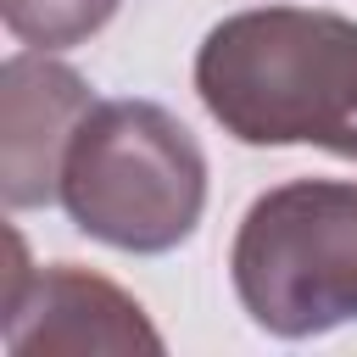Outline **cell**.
<instances>
[{
  "label": "cell",
  "instance_id": "8992f818",
  "mask_svg": "<svg viewBox=\"0 0 357 357\" xmlns=\"http://www.w3.org/2000/svg\"><path fill=\"white\" fill-rule=\"evenodd\" d=\"M117 6L123 0H0V17L22 45L67 50V45H84L89 33H100Z\"/></svg>",
  "mask_w": 357,
  "mask_h": 357
},
{
  "label": "cell",
  "instance_id": "3957f363",
  "mask_svg": "<svg viewBox=\"0 0 357 357\" xmlns=\"http://www.w3.org/2000/svg\"><path fill=\"white\" fill-rule=\"evenodd\" d=\"M245 318L279 340L357 324V184L290 178L262 190L229 245Z\"/></svg>",
  "mask_w": 357,
  "mask_h": 357
},
{
  "label": "cell",
  "instance_id": "277c9868",
  "mask_svg": "<svg viewBox=\"0 0 357 357\" xmlns=\"http://www.w3.org/2000/svg\"><path fill=\"white\" fill-rule=\"evenodd\" d=\"M17 262H11V284H6V351L28 357V351H100V357H128L162 351L156 324L145 318V307L117 290L112 279L78 268V262H50V268H28L22 240Z\"/></svg>",
  "mask_w": 357,
  "mask_h": 357
},
{
  "label": "cell",
  "instance_id": "5b68a950",
  "mask_svg": "<svg viewBox=\"0 0 357 357\" xmlns=\"http://www.w3.org/2000/svg\"><path fill=\"white\" fill-rule=\"evenodd\" d=\"M95 89L50 50H17L0 67V190L11 212L61 201V162Z\"/></svg>",
  "mask_w": 357,
  "mask_h": 357
},
{
  "label": "cell",
  "instance_id": "6da1fadb",
  "mask_svg": "<svg viewBox=\"0 0 357 357\" xmlns=\"http://www.w3.org/2000/svg\"><path fill=\"white\" fill-rule=\"evenodd\" d=\"M195 95L240 145H318L357 162V22L307 6L234 11L195 50Z\"/></svg>",
  "mask_w": 357,
  "mask_h": 357
},
{
  "label": "cell",
  "instance_id": "7a4b0ae2",
  "mask_svg": "<svg viewBox=\"0 0 357 357\" xmlns=\"http://www.w3.org/2000/svg\"><path fill=\"white\" fill-rule=\"evenodd\" d=\"M61 206L78 234L162 257L206 212L201 139L156 100H95L61 162Z\"/></svg>",
  "mask_w": 357,
  "mask_h": 357
}]
</instances>
